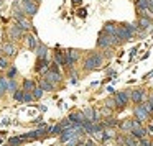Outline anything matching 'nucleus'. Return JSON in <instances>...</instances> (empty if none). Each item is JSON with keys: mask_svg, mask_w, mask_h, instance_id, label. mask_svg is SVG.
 <instances>
[{"mask_svg": "<svg viewBox=\"0 0 153 146\" xmlns=\"http://www.w3.org/2000/svg\"><path fill=\"white\" fill-rule=\"evenodd\" d=\"M102 63H104V58L100 56L99 53H92L86 61H84V69H86V71L97 69L99 66H102Z\"/></svg>", "mask_w": 153, "mask_h": 146, "instance_id": "f257e3e1", "label": "nucleus"}, {"mask_svg": "<svg viewBox=\"0 0 153 146\" xmlns=\"http://www.w3.org/2000/svg\"><path fill=\"white\" fill-rule=\"evenodd\" d=\"M13 18L18 21V25H20V28H22V30H30V28H31V23L27 20V18H25L23 12L15 10V12H13Z\"/></svg>", "mask_w": 153, "mask_h": 146, "instance_id": "f03ea898", "label": "nucleus"}, {"mask_svg": "<svg viewBox=\"0 0 153 146\" xmlns=\"http://www.w3.org/2000/svg\"><path fill=\"white\" fill-rule=\"evenodd\" d=\"M22 8H23V12L28 17H35L36 12H38V5L33 4V2H30V0H22Z\"/></svg>", "mask_w": 153, "mask_h": 146, "instance_id": "7ed1b4c3", "label": "nucleus"}, {"mask_svg": "<svg viewBox=\"0 0 153 146\" xmlns=\"http://www.w3.org/2000/svg\"><path fill=\"white\" fill-rule=\"evenodd\" d=\"M112 36L110 35H107V33H104V31H100L99 33V38H97V46L99 48H109V46H112Z\"/></svg>", "mask_w": 153, "mask_h": 146, "instance_id": "20e7f679", "label": "nucleus"}, {"mask_svg": "<svg viewBox=\"0 0 153 146\" xmlns=\"http://www.w3.org/2000/svg\"><path fill=\"white\" fill-rule=\"evenodd\" d=\"M115 36L119 38L120 41H130V40L133 38V35L130 33V31H128V30H127V28L122 25V27H119V28H117V33H115Z\"/></svg>", "mask_w": 153, "mask_h": 146, "instance_id": "39448f33", "label": "nucleus"}, {"mask_svg": "<svg viewBox=\"0 0 153 146\" xmlns=\"http://www.w3.org/2000/svg\"><path fill=\"white\" fill-rule=\"evenodd\" d=\"M128 97H130L128 90H125V92H117L115 94V103H117V107H125L127 102H128Z\"/></svg>", "mask_w": 153, "mask_h": 146, "instance_id": "423d86ee", "label": "nucleus"}, {"mask_svg": "<svg viewBox=\"0 0 153 146\" xmlns=\"http://www.w3.org/2000/svg\"><path fill=\"white\" fill-rule=\"evenodd\" d=\"M138 27L148 33V31H152V28H153V20H152V18H148V17H140Z\"/></svg>", "mask_w": 153, "mask_h": 146, "instance_id": "0eeeda50", "label": "nucleus"}, {"mask_svg": "<svg viewBox=\"0 0 153 146\" xmlns=\"http://www.w3.org/2000/svg\"><path fill=\"white\" fill-rule=\"evenodd\" d=\"M82 113H84V117H86L87 122H94V123L99 122V113H97L94 108H86Z\"/></svg>", "mask_w": 153, "mask_h": 146, "instance_id": "6e6552de", "label": "nucleus"}, {"mask_svg": "<svg viewBox=\"0 0 153 146\" xmlns=\"http://www.w3.org/2000/svg\"><path fill=\"white\" fill-rule=\"evenodd\" d=\"M46 80H50L51 84H58L61 80V74L58 72V71H53V69H48V72H46Z\"/></svg>", "mask_w": 153, "mask_h": 146, "instance_id": "1a4fd4ad", "label": "nucleus"}, {"mask_svg": "<svg viewBox=\"0 0 153 146\" xmlns=\"http://www.w3.org/2000/svg\"><path fill=\"white\" fill-rule=\"evenodd\" d=\"M22 33H23V30L20 28V25H12V27L8 28V35H10L12 40H17V38H20Z\"/></svg>", "mask_w": 153, "mask_h": 146, "instance_id": "9d476101", "label": "nucleus"}, {"mask_svg": "<svg viewBox=\"0 0 153 146\" xmlns=\"http://www.w3.org/2000/svg\"><path fill=\"white\" fill-rule=\"evenodd\" d=\"M135 118L138 120V122H145V120L148 118V113L142 108V105L135 107Z\"/></svg>", "mask_w": 153, "mask_h": 146, "instance_id": "9b49d317", "label": "nucleus"}, {"mask_svg": "<svg viewBox=\"0 0 153 146\" xmlns=\"http://www.w3.org/2000/svg\"><path fill=\"white\" fill-rule=\"evenodd\" d=\"M69 120L73 123H84V122H86V117H84L82 112H74V113H71V115H69Z\"/></svg>", "mask_w": 153, "mask_h": 146, "instance_id": "f8f14e48", "label": "nucleus"}, {"mask_svg": "<svg viewBox=\"0 0 153 146\" xmlns=\"http://www.w3.org/2000/svg\"><path fill=\"white\" fill-rule=\"evenodd\" d=\"M130 99H132L133 102L140 103L142 100H145V92H143V90H133V92L130 94Z\"/></svg>", "mask_w": 153, "mask_h": 146, "instance_id": "ddd939ff", "label": "nucleus"}, {"mask_svg": "<svg viewBox=\"0 0 153 146\" xmlns=\"http://www.w3.org/2000/svg\"><path fill=\"white\" fill-rule=\"evenodd\" d=\"M36 54H38V59H48V48L45 44H38Z\"/></svg>", "mask_w": 153, "mask_h": 146, "instance_id": "4468645a", "label": "nucleus"}, {"mask_svg": "<svg viewBox=\"0 0 153 146\" xmlns=\"http://www.w3.org/2000/svg\"><path fill=\"white\" fill-rule=\"evenodd\" d=\"M2 53H5L7 56H13V54L17 53V49H15V46L12 43H4V46H2Z\"/></svg>", "mask_w": 153, "mask_h": 146, "instance_id": "2eb2a0df", "label": "nucleus"}, {"mask_svg": "<svg viewBox=\"0 0 153 146\" xmlns=\"http://www.w3.org/2000/svg\"><path fill=\"white\" fill-rule=\"evenodd\" d=\"M54 61L58 66H66V53H61V51L54 53Z\"/></svg>", "mask_w": 153, "mask_h": 146, "instance_id": "dca6fc26", "label": "nucleus"}, {"mask_svg": "<svg viewBox=\"0 0 153 146\" xmlns=\"http://www.w3.org/2000/svg\"><path fill=\"white\" fill-rule=\"evenodd\" d=\"M117 28H119V27H115V23H105V25H104V33L114 36V35L117 33Z\"/></svg>", "mask_w": 153, "mask_h": 146, "instance_id": "f3484780", "label": "nucleus"}, {"mask_svg": "<svg viewBox=\"0 0 153 146\" xmlns=\"http://www.w3.org/2000/svg\"><path fill=\"white\" fill-rule=\"evenodd\" d=\"M132 135L135 136V138H145L146 130L142 128V126H140V128H133V130H132Z\"/></svg>", "mask_w": 153, "mask_h": 146, "instance_id": "a211bd4d", "label": "nucleus"}, {"mask_svg": "<svg viewBox=\"0 0 153 146\" xmlns=\"http://www.w3.org/2000/svg\"><path fill=\"white\" fill-rule=\"evenodd\" d=\"M27 41H28V46H30L31 49H36L38 44H40V43H38V40L33 36V35H28V36H27Z\"/></svg>", "mask_w": 153, "mask_h": 146, "instance_id": "6ab92c4d", "label": "nucleus"}, {"mask_svg": "<svg viewBox=\"0 0 153 146\" xmlns=\"http://www.w3.org/2000/svg\"><path fill=\"white\" fill-rule=\"evenodd\" d=\"M123 146H138V141H137L135 136H125V141H123Z\"/></svg>", "mask_w": 153, "mask_h": 146, "instance_id": "aec40b11", "label": "nucleus"}, {"mask_svg": "<svg viewBox=\"0 0 153 146\" xmlns=\"http://www.w3.org/2000/svg\"><path fill=\"white\" fill-rule=\"evenodd\" d=\"M40 86H41V89L43 90H53V84L50 82V80H46V79H41V82H40Z\"/></svg>", "mask_w": 153, "mask_h": 146, "instance_id": "412c9836", "label": "nucleus"}, {"mask_svg": "<svg viewBox=\"0 0 153 146\" xmlns=\"http://www.w3.org/2000/svg\"><path fill=\"white\" fill-rule=\"evenodd\" d=\"M31 92H33V94H31V95H33V99H41V97H43V92H45V90L41 89V87H35Z\"/></svg>", "mask_w": 153, "mask_h": 146, "instance_id": "4be33fe9", "label": "nucleus"}, {"mask_svg": "<svg viewBox=\"0 0 153 146\" xmlns=\"http://www.w3.org/2000/svg\"><path fill=\"white\" fill-rule=\"evenodd\" d=\"M123 27H125L127 30H128L130 33H132V35L138 33V27H137V25H133V23H123Z\"/></svg>", "mask_w": 153, "mask_h": 146, "instance_id": "5701e85b", "label": "nucleus"}, {"mask_svg": "<svg viewBox=\"0 0 153 146\" xmlns=\"http://www.w3.org/2000/svg\"><path fill=\"white\" fill-rule=\"evenodd\" d=\"M120 128L123 131H132V120H125L123 123H120Z\"/></svg>", "mask_w": 153, "mask_h": 146, "instance_id": "b1692460", "label": "nucleus"}, {"mask_svg": "<svg viewBox=\"0 0 153 146\" xmlns=\"http://www.w3.org/2000/svg\"><path fill=\"white\" fill-rule=\"evenodd\" d=\"M23 89H25V92L33 90L35 89V82H33V80H25V82H23Z\"/></svg>", "mask_w": 153, "mask_h": 146, "instance_id": "393cba45", "label": "nucleus"}, {"mask_svg": "<svg viewBox=\"0 0 153 146\" xmlns=\"http://www.w3.org/2000/svg\"><path fill=\"white\" fill-rule=\"evenodd\" d=\"M142 108L145 110V112L148 113V115H152V113H153V105H152V103H150V102H143Z\"/></svg>", "mask_w": 153, "mask_h": 146, "instance_id": "a878e982", "label": "nucleus"}, {"mask_svg": "<svg viewBox=\"0 0 153 146\" xmlns=\"http://www.w3.org/2000/svg\"><path fill=\"white\" fill-rule=\"evenodd\" d=\"M7 90H12V92H15V90H17V84H15V80L7 79Z\"/></svg>", "mask_w": 153, "mask_h": 146, "instance_id": "bb28decb", "label": "nucleus"}, {"mask_svg": "<svg viewBox=\"0 0 153 146\" xmlns=\"http://www.w3.org/2000/svg\"><path fill=\"white\" fill-rule=\"evenodd\" d=\"M23 139H25V136H15V138H10V139H8V143H10V145H20Z\"/></svg>", "mask_w": 153, "mask_h": 146, "instance_id": "cd10ccee", "label": "nucleus"}, {"mask_svg": "<svg viewBox=\"0 0 153 146\" xmlns=\"http://www.w3.org/2000/svg\"><path fill=\"white\" fill-rule=\"evenodd\" d=\"M104 125H105V126H117V125H119V122H117L115 118H107L105 122H104Z\"/></svg>", "mask_w": 153, "mask_h": 146, "instance_id": "c85d7f7f", "label": "nucleus"}, {"mask_svg": "<svg viewBox=\"0 0 153 146\" xmlns=\"http://www.w3.org/2000/svg\"><path fill=\"white\" fill-rule=\"evenodd\" d=\"M7 90V79H0V95Z\"/></svg>", "mask_w": 153, "mask_h": 146, "instance_id": "c756f323", "label": "nucleus"}, {"mask_svg": "<svg viewBox=\"0 0 153 146\" xmlns=\"http://www.w3.org/2000/svg\"><path fill=\"white\" fill-rule=\"evenodd\" d=\"M50 131H51V133H54V135L61 133V131H63V126H61V123H59V125H56V126H53V128H50Z\"/></svg>", "mask_w": 153, "mask_h": 146, "instance_id": "7c9ffc66", "label": "nucleus"}, {"mask_svg": "<svg viewBox=\"0 0 153 146\" xmlns=\"http://www.w3.org/2000/svg\"><path fill=\"white\" fill-rule=\"evenodd\" d=\"M33 100V95L28 92H23V99H22V102H31Z\"/></svg>", "mask_w": 153, "mask_h": 146, "instance_id": "2f4dec72", "label": "nucleus"}, {"mask_svg": "<svg viewBox=\"0 0 153 146\" xmlns=\"http://www.w3.org/2000/svg\"><path fill=\"white\" fill-rule=\"evenodd\" d=\"M105 107H109V108H114V107H117L115 99H109V100L105 102Z\"/></svg>", "mask_w": 153, "mask_h": 146, "instance_id": "473e14b6", "label": "nucleus"}, {"mask_svg": "<svg viewBox=\"0 0 153 146\" xmlns=\"http://www.w3.org/2000/svg\"><path fill=\"white\" fill-rule=\"evenodd\" d=\"M13 99H15V100H22V99H23V92H22V90H15Z\"/></svg>", "mask_w": 153, "mask_h": 146, "instance_id": "72a5a7b5", "label": "nucleus"}, {"mask_svg": "<svg viewBox=\"0 0 153 146\" xmlns=\"http://www.w3.org/2000/svg\"><path fill=\"white\" fill-rule=\"evenodd\" d=\"M140 146H152V143L148 141L146 138H140V143H138Z\"/></svg>", "mask_w": 153, "mask_h": 146, "instance_id": "f704fd0d", "label": "nucleus"}, {"mask_svg": "<svg viewBox=\"0 0 153 146\" xmlns=\"http://www.w3.org/2000/svg\"><path fill=\"white\" fill-rule=\"evenodd\" d=\"M146 5H148V10L153 13V0H146Z\"/></svg>", "mask_w": 153, "mask_h": 146, "instance_id": "c9c22d12", "label": "nucleus"}, {"mask_svg": "<svg viewBox=\"0 0 153 146\" xmlns=\"http://www.w3.org/2000/svg\"><path fill=\"white\" fill-rule=\"evenodd\" d=\"M84 146H96V141H94V139H87V141L84 143Z\"/></svg>", "mask_w": 153, "mask_h": 146, "instance_id": "e433bc0d", "label": "nucleus"}, {"mask_svg": "<svg viewBox=\"0 0 153 146\" xmlns=\"http://www.w3.org/2000/svg\"><path fill=\"white\" fill-rule=\"evenodd\" d=\"M0 67H7V59H4V58H0Z\"/></svg>", "mask_w": 153, "mask_h": 146, "instance_id": "4c0bfd02", "label": "nucleus"}, {"mask_svg": "<svg viewBox=\"0 0 153 146\" xmlns=\"http://www.w3.org/2000/svg\"><path fill=\"white\" fill-rule=\"evenodd\" d=\"M15 74H17V69H15V67H12V69L8 71V77H13Z\"/></svg>", "mask_w": 153, "mask_h": 146, "instance_id": "58836bf2", "label": "nucleus"}, {"mask_svg": "<svg viewBox=\"0 0 153 146\" xmlns=\"http://www.w3.org/2000/svg\"><path fill=\"white\" fill-rule=\"evenodd\" d=\"M110 113V108L109 107H105V108H102V115H109Z\"/></svg>", "mask_w": 153, "mask_h": 146, "instance_id": "ea45409f", "label": "nucleus"}, {"mask_svg": "<svg viewBox=\"0 0 153 146\" xmlns=\"http://www.w3.org/2000/svg\"><path fill=\"white\" fill-rule=\"evenodd\" d=\"M148 102H150V103H152V105H153V95H150V100H148Z\"/></svg>", "mask_w": 153, "mask_h": 146, "instance_id": "a19ab883", "label": "nucleus"}, {"mask_svg": "<svg viewBox=\"0 0 153 146\" xmlns=\"http://www.w3.org/2000/svg\"><path fill=\"white\" fill-rule=\"evenodd\" d=\"M152 146H153V143H152Z\"/></svg>", "mask_w": 153, "mask_h": 146, "instance_id": "79ce46f5", "label": "nucleus"}, {"mask_svg": "<svg viewBox=\"0 0 153 146\" xmlns=\"http://www.w3.org/2000/svg\"><path fill=\"white\" fill-rule=\"evenodd\" d=\"M0 143H2V141H0Z\"/></svg>", "mask_w": 153, "mask_h": 146, "instance_id": "37998d69", "label": "nucleus"}, {"mask_svg": "<svg viewBox=\"0 0 153 146\" xmlns=\"http://www.w3.org/2000/svg\"><path fill=\"white\" fill-rule=\"evenodd\" d=\"M135 2H137V0H135Z\"/></svg>", "mask_w": 153, "mask_h": 146, "instance_id": "c03bdc74", "label": "nucleus"}]
</instances>
